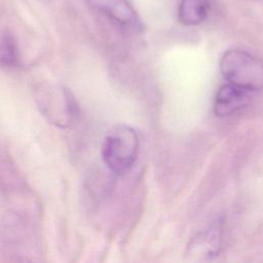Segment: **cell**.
Masks as SVG:
<instances>
[{"label":"cell","instance_id":"cell-2","mask_svg":"<svg viewBox=\"0 0 263 263\" xmlns=\"http://www.w3.org/2000/svg\"><path fill=\"white\" fill-rule=\"evenodd\" d=\"M139 150L137 133L128 125H116L105 136L102 157L108 168L122 175L134 165Z\"/></svg>","mask_w":263,"mask_h":263},{"label":"cell","instance_id":"cell-7","mask_svg":"<svg viewBox=\"0 0 263 263\" xmlns=\"http://www.w3.org/2000/svg\"><path fill=\"white\" fill-rule=\"evenodd\" d=\"M209 8L206 0H181L178 6V18L186 26L198 25L206 18Z\"/></svg>","mask_w":263,"mask_h":263},{"label":"cell","instance_id":"cell-6","mask_svg":"<svg viewBox=\"0 0 263 263\" xmlns=\"http://www.w3.org/2000/svg\"><path fill=\"white\" fill-rule=\"evenodd\" d=\"M221 238L217 228L199 232L188 245L186 255L193 260L211 259L219 254Z\"/></svg>","mask_w":263,"mask_h":263},{"label":"cell","instance_id":"cell-3","mask_svg":"<svg viewBox=\"0 0 263 263\" xmlns=\"http://www.w3.org/2000/svg\"><path fill=\"white\" fill-rule=\"evenodd\" d=\"M35 98L43 116L58 127L70 126L78 114L72 92L62 85L44 83L36 90Z\"/></svg>","mask_w":263,"mask_h":263},{"label":"cell","instance_id":"cell-8","mask_svg":"<svg viewBox=\"0 0 263 263\" xmlns=\"http://www.w3.org/2000/svg\"><path fill=\"white\" fill-rule=\"evenodd\" d=\"M20 63L17 40L9 30L0 32V67L14 68Z\"/></svg>","mask_w":263,"mask_h":263},{"label":"cell","instance_id":"cell-4","mask_svg":"<svg viewBox=\"0 0 263 263\" xmlns=\"http://www.w3.org/2000/svg\"><path fill=\"white\" fill-rule=\"evenodd\" d=\"M86 2L123 27L136 31L142 29L137 11L128 0H86Z\"/></svg>","mask_w":263,"mask_h":263},{"label":"cell","instance_id":"cell-5","mask_svg":"<svg viewBox=\"0 0 263 263\" xmlns=\"http://www.w3.org/2000/svg\"><path fill=\"white\" fill-rule=\"evenodd\" d=\"M250 95L251 92L230 83L224 84L219 88L215 98V114L220 117L231 115L249 103Z\"/></svg>","mask_w":263,"mask_h":263},{"label":"cell","instance_id":"cell-1","mask_svg":"<svg viewBox=\"0 0 263 263\" xmlns=\"http://www.w3.org/2000/svg\"><path fill=\"white\" fill-rule=\"evenodd\" d=\"M220 70L226 81L249 92L263 88V63L242 49H229L220 60Z\"/></svg>","mask_w":263,"mask_h":263}]
</instances>
